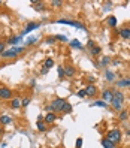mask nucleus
I'll return each mask as SVG.
<instances>
[{"instance_id":"obj_1","label":"nucleus","mask_w":130,"mask_h":148,"mask_svg":"<svg viewBox=\"0 0 130 148\" xmlns=\"http://www.w3.org/2000/svg\"><path fill=\"white\" fill-rule=\"evenodd\" d=\"M123 102H124V94L123 91L120 90H115L114 91V97H112V108H114L115 111H123Z\"/></svg>"},{"instance_id":"obj_2","label":"nucleus","mask_w":130,"mask_h":148,"mask_svg":"<svg viewBox=\"0 0 130 148\" xmlns=\"http://www.w3.org/2000/svg\"><path fill=\"white\" fill-rule=\"evenodd\" d=\"M108 141H111L112 144H120L121 142V138H123V133H121V130L120 129H112V130H109L108 133H106V136H105Z\"/></svg>"},{"instance_id":"obj_3","label":"nucleus","mask_w":130,"mask_h":148,"mask_svg":"<svg viewBox=\"0 0 130 148\" xmlns=\"http://www.w3.org/2000/svg\"><path fill=\"white\" fill-rule=\"evenodd\" d=\"M55 24H66V26H72V27L79 28V30H82V32H87V27L82 24V22H79V21H73V20H57Z\"/></svg>"},{"instance_id":"obj_4","label":"nucleus","mask_w":130,"mask_h":148,"mask_svg":"<svg viewBox=\"0 0 130 148\" xmlns=\"http://www.w3.org/2000/svg\"><path fill=\"white\" fill-rule=\"evenodd\" d=\"M24 51V46H16V48H12V50H5V52L2 54L3 58H15V57H18L21 52Z\"/></svg>"},{"instance_id":"obj_5","label":"nucleus","mask_w":130,"mask_h":148,"mask_svg":"<svg viewBox=\"0 0 130 148\" xmlns=\"http://www.w3.org/2000/svg\"><path fill=\"white\" fill-rule=\"evenodd\" d=\"M66 105V100L63 97H57L51 102V106H52V112H61L63 106Z\"/></svg>"},{"instance_id":"obj_6","label":"nucleus","mask_w":130,"mask_h":148,"mask_svg":"<svg viewBox=\"0 0 130 148\" xmlns=\"http://www.w3.org/2000/svg\"><path fill=\"white\" fill-rule=\"evenodd\" d=\"M39 22H34V21H32V22H28V24L26 26V28L22 30V33H21V36H26V34H28L30 32H33V30H36V28H39Z\"/></svg>"},{"instance_id":"obj_7","label":"nucleus","mask_w":130,"mask_h":148,"mask_svg":"<svg viewBox=\"0 0 130 148\" xmlns=\"http://www.w3.org/2000/svg\"><path fill=\"white\" fill-rule=\"evenodd\" d=\"M0 99H5V100L12 99V90L8 87H0Z\"/></svg>"},{"instance_id":"obj_8","label":"nucleus","mask_w":130,"mask_h":148,"mask_svg":"<svg viewBox=\"0 0 130 148\" xmlns=\"http://www.w3.org/2000/svg\"><path fill=\"white\" fill-rule=\"evenodd\" d=\"M112 97H114V91L111 90V88H106V90L102 91V100L103 102H112Z\"/></svg>"},{"instance_id":"obj_9","label":"nucleus","mask_w":130,"mask_h":148,"mask_svg":"<svg viewBox=\"0 0 130 148\" xmlns=\"http://www.w3.org/2000/svg\"><path fill=\"white\" fill-rule=\"evenodd\" d=\"M85 93H87L88 97H94V96L97 94V88H96V85H94V84H88V85L85 87Z\"/></svg>"},{"instance_id":"obj_10","label":"nucleus","mask_w":130,"mask_h":148,"mask_svg":"<svg viewBox=\"0 0 130 148\" xmlns=\"http://www.w3.org/2000/svg\"><path fill=\"white\" fill-rule=\"evenodd\" d=\"M118 34L123 38V39H130V28L129 27H123L118 30Z\"/></svg>"},{"instance_id":"obj_11","label":"nucleus","mask_w":130,"mask_h":148,"mask_svg":"<svg viewBox=\"0 0 130 148\" xmlns=\"http://www.w3.org/2000/svg\"><path fill=\"white\" fill-rule=\"evenodd\" d=\"M55 118H57V115L54 114V112L45 114V117H44V123H45V124H48V123H54V121H55Z\"/></svg>"},{"instance_id":"obj_12","label":"nucleus","mask_w":130,"mask_h":148,"mask_svg":"<svg viewBox=\"0 0 130 148\" xmlns=\"http://www.w3.org/2000/svg\"><path fill=\"white\" fill-rule=\"evenodd\" d=\"M109 63H111V58H109L108 56H103L102 58H100V61H99V64H97V67H106Z\"/></svg>"},{"instance_id":"obj_13","label":"nucleus","mask_w":130,"mask_h":148,"mask_svg":"<svg viewBox=\"0 0 130 148\" xmlns=\"http://www.w3.org/2000/svg\"><path fill=\"white\" fill-rule=\"evenodd\" d=\"M11 108H12V109L21 108V99L20 97H14L12 100H11Z\"/></svg>"},{"instance_id":"obj_14","label":"nucleus","mask_w":130,"mask_h":148,"mask_svg":"<svg viewBox=\"0 0 130 148\" xmlns=\"http://www.w3.org/2000/svg\"><path fill=\"white\" fill-rule=\"evenodd\" d=\"M115 78H117V76H115L114 72H111V70H105V79L108 82H114Z\"/></svg>"},{"instance_id":"obj_15","label":"nucleus","mask_w":130,"mask_h":148,"mask_svg":"<svg viewBox=\"0 0 130 148\" xmlns=\"http://www.w3.org/2000/svg\"><path fill=\"white\" fill-rule=\"evenodd\" d=\"M32 5H33V9H36V11H44V9H45V3H44V2H38V0H33Z\"/></svg>"},{"instance_id":"obj_16","label":"nucleus","mask_w":130,"mask_h":148,"mask_svg":"<svg viewBox=\"0 0 130 148\" xmlns=\"http://www.w3.org/2000/svg\"><path fill=\"white\" fill-rule=\"evenodd\" d=\"M12 123V118L8 115H0V126H6V124Z\"/></svg>"},{"instance_id":"obj_17","label":"nucleus","mask_w":130,"mask_h":148,"mask_svg":"<svg viewBox=\"0 0 130 148\" xmlns=\"http://www.w3.org/2000/svg\"><path fill=\"white\" fill-rule=\"evenodd\" d=\"M70 46H72V48H75V50H84V46H82V44L79 42L78 39H73V40H70Z\"/></svg>"},{"instance_id":"obj_18","label":"nucleus","mask_w":130,"mask_h":148,"mask_svg":"<svg viewBox=\"0 0 130 148\" xmlns=\"http://www.w3.org/2000/svg\"><path fill=\"white\" fill-rule=\"evenodd\" d=\"M21 39H22V36H21V34H18V36L9 38V39H8V44H11V45H16V44H20Z\"/></svg>"},{"instance_id":"obj_19","label":"nucleus","mask_w":130,"mask_h":148,"mask_svg":"<svg viewBox=\"0 0 130 148\" xmlns=\"http://www.w3.org/2000/svg\"><path fill=\"white\" fill-rule=\"evenodd\" d=\"M64 75H66V78H72V76L75 75V69L72 66H67L66 69H64Z\"/></svg>"},{"instance_id":"obj_20","label":"nucleus","mask_w":130,"mask_h":148,"mask_svg":"<svg viewBox=\"0 0 130 148\" xmlns=\"http://www.w3.org/2000/svg\"><path fill=\"white\" fill-rule=\"evenodd\" d=\"M100 142H102V147H103V148H115V144H112V142L108 141L106 138H103Z\"/></svg>"},{"instance_id":"obj_21","label":"nucleus","mask_w":130,"mask_h":148,"mask_svg":"<svg viewBox=\"0 0 130 148\" xmlns=\"http://www.w3.org/2000/svg\"><path fill=\"white\" fill-rule=\"evenodd\" d=\"M61 112H63V114H70V112H72V105H70L69 102H66V105L63 106Z\"/></svg>"},{"instance_id":"obj_22","label":"nucleus","mask_w":130,"mask_h":148,"mask_svg":"<svg viewBox=\"0 0 130 148\" xmlns=\"http://www.w3.org/2000/svg\"><path fill=\"white\" fill-rule=\"evenodd\" d=\"M118 118H120V121H126L127 118H129V112H127L126 109H123V111L120 112V115H118Z\"/></svg>"},{"instance_id":"obj_23","label":"nucleus","mask_w":130,"mask_h":148,"mask_svg":"<svg viewBox=\"0 0 130 148\" xmlns=\"http://www.w3.org/2000/svg\"><path fill=\"white\" fill-rule=\"evenodd\" d=\"M57 73H58V78H60V79L66 78V75H64V67L63 66H57Z\"/></svg>"},{"instance_id":"obj_24","label":"nucleus","mask_w":130,"mask_h":148,"mask_svg":"<svg viewBox=\"0 0 130 148\" xmlns=\"http://www.w3.org/2000/svg\"><path fill=\"white\" fill-rule=\"evenodd\" d=\"M36 126H38V130H39V132H46V124L44 123V121H38V124H36Z\"/></svg>"},{"instance_id":"obj_25","label":"nucleus","mask_w":130,"mask_h":148,"mask_svg":"<svg viewBox=\"0 0 130 148\" xmlns=\"http://www.w3.org/2000/svg\"><path fill=\"white\" fill-rule=\"evenodd\" d=\"M118 87H130V79H121L117 82Z\"/></svg>"},{"instance_id":"obj_26","label":"nucleus","mask_w":130,"mask_h":148,"mask_svg":"<svg viewBox=\"0 0 130 148\" xmlns=\"http://www.w3.org/2000/svg\"><path fill=\"white\" fill-rule=\"evenodd\" d=\"M90 52H91V56H94V57H97L99 54H100V52H102V50H100V46H94V48L93 50H90Z\"/></svg>"},{"instance_id":"obj_27","label":"nucleus","mask_w":130,"mask_h":148,"mask_svg":"<svg viewBox=\"0 0 130 148\" xmlns=\"http://www.w3.org/2000/svg\"><path fill=\"white\" fill-rule=\"evenodd\" d=\"M93 106H100V108H108V103L103 102V100H96V102L93 103Z\"/></svg>"},{"instance_id":"obj_28","label":"nucleus","mask_w":130,"mask_h":148,"mask_svg":"<svg viewBox=\"0 0 130 148\" xmlns=\"http://www.w3.org/2000/svg\"><path fill=\"white\" fill-rule=\"evenodd\" d=\"M108 26L109 27H115L117 26V18H115V17H109V18H108Z\"/></svg>"},{"instance_id":"obj_29","label":"nucleus","mask_w":130,"mask_h":148,"mask_svg":"<svg viewBox=\"0 0 130 148\" xmlns=\"http://www.w3.org/2000/svg\"><path fill=\"white\" fill-rule=\"evenodd\" d=\"M44 66H45L46 69H51L52 66H54V60H52V58H46V61H45Z\"/></svg>"},{"instance_id":"obj_30","label":"nucleus","mask_w":130,"mask_h":148,"mask_svg":"<svg viewBox=\"0 0 130 148\" xmlns=\"http://www.w3.org/2000/svg\"><path fill=\"white\" fill-rule=\"evenodd\" d=\"M28 105H30V97H24L21 100V106H22V108H26V106H28Z\"/></svg>"},{"instance_id":"obj_31","label":"nucleus","mask_w":130,"mask_h":148,"mask_svg":"<svg viewBox=\"0 0 130 148\" xmlns=\"http://www.w3.org/2000/svg\"><path fill=\"white\" fill-rule=\"evenodd\" d=\"M55 40H61V42H67V38L63 34H55Z\"/></svg>"},{"instance_id":"obj_32","label":"nucleus","mask_w":130,"mask_h":148,"mask_svg":"<svg viewBox=\"0 0 130 148\" xmlns=\"http://www.w3.org/2000/svg\"><path fill=\"white\" fill-rule=\"evenodd\" d=\"M63 5V2H60V0H52V6H55V8H60Z\"/></svg>"},{"instance_id":"obj_33","label":"nucleus","mask_w":130,"mask_h":148,"mask_svg":"<svg viewBox=\"0 0 130 148\" xmlns=\"http://www.w3.org/2000/svg\"><path fill=\"white\" fill-rule=\"evenodd\" d=\"M36 42H38V38H30L26 44H27V45H33V44H36Z\"/></svg>"},{"instance_id":"obj_34","label":"nucleus","mask_w":130,"mask_h":148,"mask_svg":"<svg viewBox=\"0 0 130 148\" xmlns=\"http://www.w3.org/2000/svg\"><path fill=\"white\" fill-rule=\"evenodd\" d=\"M76 96H78V97H85V96H87V93H85V88H84V90H79L78 93H76Z\"/></svg>"},{"instance_id":"obj_35","label":"nucleus","mask_w":130,"mask_h":148,"mask_svg":"<svg viewBox=\"0 0 130 148\" xmlns=\"http://www.w3.org/2000/svg\"><path fill=\"white\" fill-rule=\"evenodd\" d=\"M87 46H88V48H90V50H93L94 48V46H96V44H94V40H88V42H87Z\"/></svg>"},{"instance_id":"obj_36","label":"nucleus","mask_w":130,"mask_h":148,"mask_svg":"<svg viewBox=\"0 0 130 148\" xmlns=\"http://www.w3.org/2000/svg\"><path fill=\"white\" fill-rule=\"evenodd\" d=\"M54 42H55V36H51V38L46 39V44H49V45H52Z\"/></svg>"},{"instance_id":"obj_37","label":"nucleus","mask_w":130,"mask_h":148,"mask_svg":"<svg viewBox=\"0 0 130 148\" xmlns=\"http://www.w3.org/2000/svg\"><path fill=\"white\" fill-rule=\"evenodd\" d=\"M82 147V138H78L76 139V148H81Z\"/></svg>"},{"instance_id":"obj_38","label":"nucleus","mask_w":130,"mask_h":148,"mask_svg":"<svg viewBox=\"0 0 130 148\" xmlns=\"http://www.w3.org/2000/svg\"><path fill=\"white\" fill-rule=\"evenodd\" d=\"M87 79H88V82H90V84H93V82H96L97 78H96V76H88Z\"/></svg>"},{"instance_id":"obj_39","label":"nucleus","mask_w":130,"mask_h":148,"mask_svg":"<svg viewBox=\"0 0 130 148\" xmlns=\"http://www.w3.org/2000/svg\"><path fill=\"white\" fill-rule=\"evenodd\" d=\"M3 52H5V44H3V42H0V57H2Z\"/></svg>"},{"instance_id":"obj_40","label":"nucleus","mask_w":130,"mask_h":148,"mask_svg":"<svg viewBox=\"0 0 130 148\" xmlns=\"http://www.w3.org/2000/svg\"><path fill=\"white\" fill-rule=\"evenodd\" d=\"M48 72H49V69H46L45 66L42 67V70H40V73H42V75H45V73H48Z\"/></svg>"},{"instance_id":"obj_41","label":"nucleus","mask_w":130,"mask_h":148,"mask_svg":"<svg viewBox=\"0 0 130 148\" xmlns=\"http://www.w3.org/2000/svg\"><path fill=\"white\" fill-rule=\"evenodd\" d=\"M111 5H112L111 2H108V3H106V5H105V11H109V9H111Z\"/></svg>"},{"instance_id":"obj_42","label":"nucleus","mask_w":130,"mask_h":148,"mask_svg":"<svg viewBox=\"0 0 130 148\" xmlns=\"http://www.w3.org/2000/svg\"><path fill=\"white\" fill-rule=\"evenodd\" d=\"M45 109H46V111H52V106H51V105H48V106H46Z\"/></svg>"},{"instance_id":"obj_43","label":"nucleus","mask_w":130,"mask_h":148,"mask_svg":"<svg viewBox=\"0 0 130 148\" xmlns=\"http://www.w3.org/2000/svg\"><path fill=\"white\" fill-rule=\"evenodd\" d=\"M3 132H5V130H3V127H2V126H0V136H2V135H3Z\"/></svg>"},{"instance_id":"obj_44","label":"nucleus","mask_w":130,"mask_h":148,"mask_svg":"<svg viewBox=\"0 0 130 148\" xmlns=\"http://www.w3.org/2000/svg\"><path fill=\"white\" fill-rule=\"evenodd\" d=\"M127 135L130 136V129H127Z\"/></svg>"},{"instance_id":"obj_45","label":"nucleus","mask_w":130,"mask_h":148,"mask_svg":"<svg viewBox=\"0 0 130 148\" xmlns=\"http://www.w3.org/2000/svg\"><path fill=\"white\" fill-rule=\"evenodd\" d=\"M2 3H3V2H2V0H0V5H2Z\"/></svg>"}]
</instances>
